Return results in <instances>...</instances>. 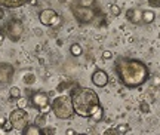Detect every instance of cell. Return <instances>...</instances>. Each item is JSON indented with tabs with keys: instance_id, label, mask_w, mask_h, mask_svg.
<instances>
[{
	"instance_id": "1",
	"label": "cell",
	"mask_w": 160,
	"mask_h": 135,
	"mask_svg": "<svg viewBox=\"0 0 160 135\" xmlns=\"http://www.w3.org/2000/svg\"><path fill=\"white\" fill-rule=\"evenodd\" d=\"M116 73L126 88H139L150 79V70L141 60L122 56L116 61Z\"/></svg>"
},
{
	"instance_id": "2",
	"label": "cell",
	"mask_w": 160,
	"mask_h": 135,
	"mask_svg": "<svg viewBox=\"0 0 160 135\" xmlns=\"http://www.w3.org/2000/svg\"><path fill=\"white\" fill-rule=\"evenodd\" d=\"M71 101H73L74 113L80 117L101 116V102L95 91L77 86L71 92Z\"/></svg>"
},
{
	"instance_id": "3",
	"label": "cell",
	"mask_w": 160,
	"mask_h": 135,
	"mask_svg": "<svg viewBox=\"0 0 160 135\" xmlns=\"http://www.w3.org/2000/svg\"><path fill=\"white\" fill-rule=\"evenodd\" d=\"M51 110H52V113L57 116V119H61V120H68V119H71L73 114H74V107H73L71 96H68V95L57 96V98L51 102Z\"/></svg>"
},
{
	"instance_id": "4",
	"label": "cell",
	"mask_w": 160,
	"mask_h": 135,
	"mask_svg": "<svg viewBox=\"0 0 160 135\" xmlns=\"http://www.w3.org/2000/svg\"><path fill=\"white\" fill-rule=\"evenodd\" d=\"M30 104H31L33 108L39 110L43 114L51 112V100H49V95L45 94V92H36V94H33L31 98H30Z\"/></svg>"
},
{
	"instance_id": "5",
	"label": "cell",
	"mask_w": 160,
	"mask_h": 135,
	"mask_svg": "<svg viewBox=\"0 0 160 135\" xmlns=\"http://www.w3.org/2000/svg\"><path fill=\"white\" fill-rule=\"evenodd\" d=\"M70 8H71V12H73L74 18L77 19V23L89 24L95 19V11L92 8H83V6L76 5V3H73Z\"/></svg>"
},
{
	"instance_id": "6",
	"label": "cell",
	"mask_w": 160,
	"mask_h": 135,
	"mask_svg": "<svg viewBox=\"0 0 160 135\" xmlns=\"http://www.w3.org/2000/svg\"><path fill=\"white\" fill-rule=\"evenodd\" d=\"M5 31H6V36L12 40V42H18V40L22 37V33H24V24L21 19L18 18H12L8 21V24L5 25Z\"/></svg>"
},
{
	"instance_id": "7",
	"label": "cell",
	"mask_w": 160,
	"mask_h": 135,
	"mask_svg": "<svg viewBox=\"0 0 160 135\" xmlns=\"http://www.w3.org/2000/svg\"><path fill=\"white\" fill-rule=\"evenodd\" d=\"M15 74V68L9 62H0V83L6 85L11 83L12 77Z\"/></svg>"
},
{
	"instance_id": "8",
	"label": "cell",
	"mask_w": 160,
	"mask_h": 135,
	"mask_svg": "<svg viewBox=\"0 0 160 135\" xmlns=\"http://www.w3.org/2000/svg\"><path fill=\"white\" fill-rule=\"evenodd\" d=\"M91 80L97 88H104V86L108 85V74L105 73L104 70H101V68H97V70L92 73Z\"/></svg>"
},
{
	"instance_id": "9",
	"label": "cell",
	"mask_w": 160,
	"mask_h": 135,
	"mask_svg": "<svg viewBox=\"0 0 160 135\" xmlns=\"http://www.w3.org/2000/svg\"><path fill=\"white\" fill-rule=\"evenodd\" d=\"M27 117H28L27 112L21 107H18L17 110H13V112L11 113V116H9V119H11V122L13 123V126H19L21 123H24V122L27 120Z\"/></svg>"
},
{
	"instance_id": "10",
	"label": "cell",
	"mask_w": 160,
	"mask_h": 135,
	"mask_svg": "<svg viewBox=\"0 0 160 135\" xmlns=\"http://www.w3.org/2000/svg\"><path fill=\"white\" fill-rule=\"evenodd\" d=\"M126 19L131 24H135V25L144 24L142 23V11H141V9H137V8L128 9V12H126Z\"/></svg>"
},
{
	"instance_id": "11",
	"label": "cell",
	"mask_w": 160,
	"mask_h": 135,
	"mask_svg": "<svg viewBox=\"0 0 160 135\" xmlns=\"http://www.w3.org/2000/svg\"><path fill=\"white\" fill-rule=\"evenodd\" d=\"M57 15V11H53V9H43V11L39 13V19H40V23L43 24V25H48L49 27V24H51L52 21V18Z\"/></svg>"
},
{
	"instance_id": "12",
	"label": "cell",
	"mask_w": 160,
	"mask_h": 135,
	"mask_svg": "<svg viewBox=\"0 0 160 135\" xmlns=\"http://www.w3.org/2000/svg\"><path fill=\"white\" fill-rule=\"evenodd\" d=\"M31 0H0V6L2 8H8V9H17L21 6L30 3Z\"/></svg>"
},
{
	"instance_id": "13",
	"label": "cell",
	"mask_w": 160,
	"mask_h": 135,
	"mask_svg": "<svg viewBox=\"0 0 160 135\" xmlns=\"http://www.w3.org/2000/svg\"><path fill=\"white\" fill-rule=\"evenodd\" d=\"M22 135H43V129L37 125H27L22 129Z\"/></svg>"
},
{
	"instance_id": "14",
	"label": "cell",
	"mask_w": 160,
	"mask_h": 135,
	"mask_svg": "<svg viewBox=\"0 0 160 135\" xmlns=\"http://www.w3.org/2000/svg\"><path fill=\"white\" fill-rule=\"evenodd\" d=\"M156 19V13L150 9H145L142 11V23L144 24H151Z\"/></svg>"
},
{
	"instance_id": "15",
	"label": "cell",
	"mask_w": 160,
	"mask_h": 135,
	"mask_svg": "<svg viewBox=\"0 0 160 135\" xmlns=\"http://www.w3.org/2000/svg\"><path fill=\"white\" fill-rule=\"evenodd\" d=\"M70 54L73 56H80L83 54V48L80 43H73V45L70 46Z\"/></svg>"
},
{
	"instance_id": "16",
	"label": "cell",
	"mask_w": 160,
	"mask_h": 135,
	"mask_svg": "<svg viewBox=\"0 0 160 135\" xmlns=\"http://www.w3.org/2000/svg\"><path fill=\"white\" fill-rule=\"evenodd\" d=\"M129 132H131V126L128 123H122L119 126H116V134L125 135V134H129Z\"/></svg>"
},
{
	"instance_id": "17",
	"label": "cell",
	"mask_w": 160,
	"mask_h": 135,
	"mask_svg": "<svg viewBox=\"0 0 160 135\" xmlns=\"http://www.w3.org/2000/svg\"><path fill=\"white\" fill-rule=\"evenodd\" d=\"M46 122H48V120H46V114H43V113H40L39 116L36 117V125L40 126V128H45Z\"/></svg>"
},
{
	"instance_id": "18",
	"label": "cell",
	"mask_w": 160,
	"mask_h": 135,
	"mask_svg": "<svg viewBox=\"0 0 160 135\" xmlns=\"http://www.w3.org/2000/svg\"><path fill=\"white\" fill-rule=\"evenodd\" d=\"M97 0H76V5L79 6H83V8H92L95 5Z\"/></svg>"
},
{
	"instance_id": "19",
	"label": "cell",
	"mask_w": 160,
	"mask_h": 135,
	"mask_svg": "<svg viewBox=\"0 0 160 135\" xmlns=\"http://www.w3.org/2000/svg\"><path fill=\"white\" fill-rule=\"evenodd\" d=\"M9 95H11V98L17 100V98L21 96V89H19L18 86H12L11 89H9Z\"/></svg>"
},
{
	"instance_id": "20",
	"label": "cell",
	"mask_w": 160,
	"mask_h": 135,
	"mask_svg": "<svg viewBox=\"0 0 160 135\" xmlns=\"http://www.w3.org/2000/svg\"><path fill=\"white\" fill-rule=\"evenodd\" d=\"M24 83H27V85H33L36 82V76L33 73H27L25 76H24Z\"/></svg>"
},
{
	"instance_id": "21",
	"label": "cell",
	"mask_w": 160,
	"mask_h": 135,
	"mask_svg": "<svg viewBox=\"0 0 160 135\" xmlns=\"http://www.w3.org/2000/svg\"><path fill=\"white\" fill-rule=\"evenodd\" d=\"M110 12L114 15V17H119L120 13H122V8L119 5H111L110 6Z\"/></svg>"
},
{
	"instance_id": "22",
	"label": "cell",
	"mask_w": 160,
	"mask_h": 135,
	"mask_svg": "<svg viewBox=\"0 0 160 135\" xmlns=\"http://www.w3.org/2000/svg\"><path fill=\"white\" fill-rule=\"evenodd\" d=\"M61 21H62L61 15H59V13H57L55 17L52 18V21H51V24H49V27H55V25H59V24H61Z\"/></svg>"
},
{
	"instance_id": "23",
	"label": "cell",
	"mask_w": 160,
	"mask_h": 135,
	"mask_svg": "<svg viewBox=\"0 0 160 135\" xmlns=\"http://www.w3.org/2000/svg\"><path fill=\"white\" fill-rule=\"evenodd\" d=\"M27 104H28V100H27V98H25V96H19V98H17V106L18 107H21V108H24L25 107V106H27Z\"/></svg>"
},
{
	"instance_id": "24",
	"label": "cell",
	"mask_w": 160,
	"mask_h": 135,
	"mask_svg": "<svg viewBox=\"0 0 160 135\" xmlns=\"http://www.w3.org/2000/svg\"><path fill=\"white\" fill-rule=\"evenodd\" d=\"M2 129H3V131H6V132H11V131L13 129V123H12V122H11V119H8V120H6V122H5V125L2 126Z\"/></svg>"
},
{
	"instance_id": "25",
	"label": "cell",
	"mask_w": 160,
	"mask_h": 135,
	"mask_svg": "<svg viewBox=\"0 0 160 135\" xmlns=\"http://www.w3.org/2000/svg\"><path fill=\"white\" fill-rule=\"evenodd\" d=\"M139 110H141L142 113H150V110H151V108H150V104H148V102L142 101L141 104H139Z\"/></svg>"
},
{
	"instance_id": "26",
	"label": "cell",
	"mask_w": 160,
	"mask_h": 135,
	"mask_svg": "<svg viewBox=\"0 0 160 135\" xmlns=\"http://www.w3.org/2000/svg\"><path fill=\"white\" fill-rule=\"evenodd\" d=\"M151 83H153V86H160V74H154L153 77H151Z\"/></svg>"
},
{
	"instance_id": "27",
	"label": "cell",
	"mask_w": 160,
	"mask_h": 135,
	"mask_svg": "<svg viewBox=\"0 0 160 135\" xmlns=\"http://www.w3.org/2000/svg\"><path fill=\"white\" fill-rule=\"evenodd\" d=\"M147 2H148V5L151 8H156V9L160 8V0H147Z\"/></svg>"
},
{
	"instance_id": "28",
	"label": "cell",
	"mask_w": 160,
	"mask_h": 135,
	"mask_svg": "<svg viewBox=\"0 0 160 135\" xmlns=\"http://www.w3.org/2000/svg\"><path fill=\"white\" fill-rule=\"evenodd\" d=\"M113 58V52L111 51H104L102 52V60H111Z\"/></svg>"
},
{
	"instance_id": "29",
	"label": "cell",
	"mask_w": 160,
	"mask_h": 135,
	"mask_svg": "<svg viewBox=\"0 0 160 135\" xmlns=\"http://www.w3.org/2000/svg\"><path fill=\"white\" fill-rule=\"evenodd\" d=\"M65 135H77V132H76L74 129H71V128H68V129L65 131Z\"/></svg>"
},
{
	"instance_id": "30",
	"label": "cell",
	"mask_w": 160,
	"mask_h": 135,
	"mask_svg": "<svg viewBox=\"0 0 160 135\" xmlns=\"http://www.w3.org/2000/svg\"><path fill=\"white\" fill-rule=\"evenodd\" d=\"M6 120H8V119H6V117H0V128H2V126L5 125V122H6Z\"/></svg>"
},
{
	"instance_id": "31",
	"label": "cell",
	"mask_w": 160,
	"mask_h": 135,
	"mask_svg": "<svg viewBox=\"0 0 160 135\" xmlns=\"http://www.w3.org/2000/svg\"><path fill=\"white\" fill-rule=\"evenodd\" d=\"M3 40H5V34H3V31H0V45L3 43Z\"/></svg>"
},
{
	"instance_id": "32",
	"label": "cell",
	"mask_w": 160,
	"mask_h": 135,
	"mask_svg": "<svg viewBox=\"0 0 160 135\" xmlns=\"http://www.w3.org/2000/svg\"><path fill=\"white\" fill-rule=\"evenodd\" d=\"M5 18V11H3V8H0V19H3Z\"/></svg>"
},
{
	"instance_id": "33",
	"label": "cell",
	"mask_w": 160,
	"mask_h": 135,
	"mask_svg": "<svg viewBox=\"0 0 160 135\" xmlns=\"http://www.w3.org/2000/svg\"><path fill=\"white\" fill-rule=\"evenodd\" d=\"M34 33H36V34H39V36H40V34H42V30H39V28H36V30H34Z\"/></svg>"
}]
</instances>
